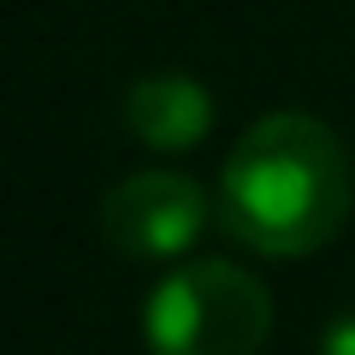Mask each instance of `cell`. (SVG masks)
<instances>
[{"instance_id":"cell-4","label":"cell","mask_w":355,"mask_h":355,"mask_svg":"<svg viewBox=\"0 0 355 355\" xmlns=\"http://www.w3.org/2000/svg\"><path fill=\"white\" fill-rule=\"evenodd\" d=\"M125 125L142 148L154 154H184L214 130V95L190 71H154L137 77L125 95Z\"/></svg>"},{"instance_id":"cell-1","label":"cell","mask_w":355,"mask_h":355,"mask_svg":"<svg viewBox=\"0 0 355 355\" xmlns=\"http://www.w3.org/2000/svg\"><path fill=\"white\" fill-rule=\"evenodd\" d=\"M214 214L266 261L320 254L349 219V160L314 113H266L237 137L219 172Z\"/></svg>"},{"instance_id":"cell-2","label":"cell","mask_w":355,"mask_h":355,"mask_svg":"<svg viewBox=\"0 0 355 355\" xmlns=\"http://www.w3.org/2000/svg\"><path fill=\"white\" fill-rule=\"evenodd\" d=\"M272 338V296L237 261H184L142 302L148 355H261Z\"/></svg>"},{"instance_id":"cell-3","label":"cell","mask_w":355,"mask_h":355,"mask_svg":"<svg viewBox=\"0 0 355 355\" xmlns=\"http://www.w3.org/2000/svg\"><path fill=\"white\" fill-rule=\"evenodd\" d=\"M207 190L184 172H130L101 202V237L125 261H178L207 231Z\"/></svg>"},{"instance_id":"cell-5","label":"cell","mask_w":355,"mask_h":355,"mask_svg":"<svg viewBox=\"0 0 355 355\" xmlns=\"http://www.w3.org/2000/svg\"><path fill=\"white\" fill-rule=\"evenodd\" d=\"M320 355H355V314H338L320 338Z\"/></svg>"}]
</instances>
